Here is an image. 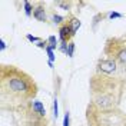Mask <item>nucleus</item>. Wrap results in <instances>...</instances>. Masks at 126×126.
I'll return each instance as SVG.
<instances>
[{
  "label": "nucleus",
  "instance_id": "obj_1",
  "mask_svg": "<svg viewBox=\"0 0 126 126\" xmlns=\"http://www.w3.org/2000/svg\"><path fill=\"white\" fill-rule=\"evenodd\" d=\"M0 89H1V102H12L16 105H24L29 100H33L37 93V86L34 80L17 69L16 66L3 64L0 69Z\"/></svg>",
  "mask_w": 126,
  "mask_h": 126
},
{
  "label": "nucleus",
  "instance_id": "obj_2",
  "mask_svg": "<svg viewBox=\"0 0 126 126\" xmlns=\"http://www.w3.org/2000/svg\"><path fill=\"white\" fill-rule=\"evenodd\" d=\"M90 89H92L90 105L102 110L116 109L122 96V82L116 80L115 78L97 73L90 80Z\"/></svg>",
  "mask_w": 126,
  "mask_h": 126
},
{
  "label": "nucleus",
  "instance_id": "obj_3",
  "mask_svg": "<svg viewBox=\"0 0 126 126\" xmlns=\"http://www.w3.org/2000/svg\"><path fill=\"white\" fill-rule=\"evenodd\" d=\"M86 119L89 126H126V115L120 110H102L93 105L87 106Z\"/></svg>",
  "mask_w": 126,
  "mask_h": 126
},
{
  "label": "nucleus",
  "instance_id": "obj_4",
  "mask_svg": "<svg viewBox=\"0 0 126 126\" xmlns=\"http://www.w3.org/2000/svg\"><path fill=\"white\" fill-rule=\"evenodd\" d=\"M105 53L109 56V59L116 60L123 69H126V39H109L105 46Z\"/></svg>",
  "mask_w": 126,
  "mask_h": 126
},
{
  "label": "nucleus",
  "instance_id": "obj_5",
  "mask_svg": "<svg viewBox=\"0 0 126 126\" xmlns=\"http://www.w3.org/2000/svg\"><path fill=\"white\" fill-rule=\"evenodd\" d=\"M97 70L102 73H113L118 70V63L113 59H102L97 62Z\"/></svg>",
  "mask_w": 126,
  "mask_h": 126
},
{
  "label": "nucleus",
  "instance_id": "obj_6",
  "mask_svg": "<svg viewBox=\"0 0 126 126\" xmlns=\"http://www.w3.org/2000/svg\"><path fill=\"white\" fill-rule=\"evenodd\" d=\"M59 33H60V40H62V43H67V42L70 43V39L75 36V33L72 32L69 23H66V24H63V26H60Z\"/></svg>",
  "mask_w": 126,
  "mask_h": 126
},
{
  "label": "nucleus",
  "instance_id": "obj_7",
  "mask_svg": "<svg viewBox=\"0 0 126 126\" xmlns=\"http://www.w3.org/2000/svg\"><path fill=\"white\" fill-rule=\"evenodd\" d=\"M32 112L36 113L40 118H45V116H46V109H45L43 103L39 102V100H33V102H32Z\"/></svg>",
  "mask_w": 126,
  "mask_h": 126
},
{
  "label": "nucleus",
  "instance_id": "obj_8",
  "mask_svg": "<svg viewBox=\"0 0 126 126\" xmlns=\"http://www.w3.org/2000/svg\"><path fill=\"white\" fill-rule=\"evenodd\" d=\"M33 17L37 19V20H40V22H45V20H46V12H45V7H43V6L34 7V10H33Z\"/></svg>",
  "mask_w": 126,
  "mask_h": 126
},
{
  "label": "nucleus",
  "instance_id": "obj_9",
  "mask_svg": "<svg viewBox=\"0 0 126 126\" xmlns=\"http://www.w3.org/2000/svg\"><path fill=\"white\" fill-rule=\"evenodd\" d=\"M67 23H69V26H70V29H72V32H73V33H76V32H78V29L79 27H80V20H79V19H76V17H72L70 19V22H67Z\"/></svg>",
  "mask_w": 126,
  "mask_h": 126
},
{
  "label": "nucleus",
  "instance_id": "obj_10",
  "mask_svg": "<svg viewBox=\"0 0 126 126\" xmlns=\"http://www.w3.org/2000/svg\"><path fill=\"white\" fill-rule=\"evenodd\" d=\"M23 6H24V13L27 16H32V10H34L33 6H32L29 1H23Z\"/></svg>",
  "mask_w": 126,
  "mask_h": 126
},
{
  "label": "nucleus",
  "instance_id": "obj_11",
  "mask_svg": "<svg viewBox=\"0 0 126 126\" xmlns=\"http://www.w3.org/2000/svg\"><path fill=\"white\" fill-rule=\"evenodd\" d=\"M47 42L50 43V45H49V47H50V49H53V50H55L56 47H57V40H56L55 36H50V37L47 39Z\"/></svg>",
  "mask_w": 126,
  "mask_h": 126
},
{
  "label": "nucleus",
  "instance_id": "obj_12",
  "mask_svg": "<svg viewBox=\"0 0 126 126\" xmlns=\"http://www.w3.org/2000/svg\"><path fill=\"white\" fill-rule=\"evenodd\" d=\"M73 52H75V43L70 42L69 46H67V53H66V55L69 56V57H72V56H73Z\"/></svg>",
  "mask_w": 126,
  "mask_h": 126
},
{
  "label": "nucleus",
  "instance_id": "obj_13",
  "mask_svg": "<svg viewBox=\"0 0 126 126\" xmlns=\"http://www.w3.org/2000/svg\"><path fill=\"white\" fill-rule=\"evenodd\" d=\"M46 52H47V55H49V62H53L56 57H55V53H53V49H50V47L47 46L46 47Z\"/></svg>",
  "mask_w": 126,
  "mask_h": 126
},
{
  "label": "nucleus",
  "instance_id": "obj_14",
  "mask_svg": "<svg viewBox=\"0 0 126 126\" xmlns=\"http://www.w3.org/2000/svg\"><path fill=\"white\" fill-rule=\"evenodd\" d=\"M63 126H70V113L66 112L64 113V119H63Z\"/></svg>",
  "mask_w": 126,
  "mask_h": 126
},
{
  "label": "nucleus",
  "instance_id": "obj_15",
  "mask_svg": "<svg viewBox=\"0 0 126 126\" xmlns=\"http://www.w3.org/2000/svg\"><path fill=\"white\" fill-rule=\"evenodd\" d=\"M53 115H55V118L59 116V106H57V99L55 97V103H53Z\"/></svg>",
  "mask_w": 126,
  "mask_h": 126
},
{
  "label": "nucleus",
  "instance_id": "obj_16",
  "mask_svg": "<svg viewBox=\"0 0 126 126\" xmlns=\"http://www.w3.org/2000/svg\"><path fill=\"white\" fill-rule=\"evenodd\" d=\"M53 20H55V23H62L63 17H62V16H59V15H55V16H53Z\"/></svg>",
  "mask_w": 126,
  "mask_h": 126
},
{
  "label": "nucleus",
  "instance_id": "obj_17",
  "mask_svg": "<svg viewBox=\"0 0 126 126\" xmlns=\"http://www.w3.org/2000/svg\"><path fill=\"white\" fill-rule=\"evenodd\" d=\"M27 40H30V42H40L39 37H34V36H32V34H27Z\"/></svg>",
  "mask_w": 126,
  "mask_h": 126
},
{
  "label": "nucleus",
  "instance_id": "obj_18",
  "mask_svg": "<svg viewBox=\"0 0 126 126\" xmlns=\"http://www.w3.org/2000/svg\"><path fill=\"white\" fill-rule=\"evenodd\" d=\"M109 17L110 19H118V17H122V15H119V13H115V12H113V13H110L109 15Z\"/></svg>",
  "mask_w": 126,
  "mask_h": 126
},
{
  "label": "nucleus",
  "instance_id": "obj_19",
  "mask_svg": "<svg viewBox=\"0 0 126 126\" xmlns=\"http://www.w3.org/2000/svg\"><path fill=\"white\" fill-rule=\"evenodd\" d=\"M59 6H60V7H64V9H69L70 3H59Z\"/></svg>",
  "mask_w": 126,
  "mask_h": 126
},
{
  "label": "nucleus",
  "instance_id": "obj_20",
  "mask_svg": "<svg viewBox=\"0 0 126 126\" xmlns=\"http://www.w3.org/2000/svg\"><path fill=\"white\" fill-rule=\"evenodd\" d=\"M0 45H1V46H0L1 50H4V49H6V43H4V40H0Z\"/></svg>",
  "mask_w": 126,
  "mask_h": 126
}]
</instances>
